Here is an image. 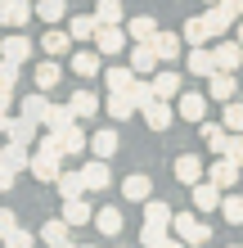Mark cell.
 Wrapping results in <instances>:
<instances>
[{
  "mask_svg": "<svg viewBox=\"0 0 243 248\" xmlns=\"http://www.w3.org/2000/svg\"><path fill=\"white\" fill-rule=\"evenodd\" d=\"M36 239H41V235H32V230H23V226H18V230H14V235L5 239V248H32Z\"/></svg>",
  "mask_w": 243,
  "mask_h": 248,
  "instance_id": "obj_44",
  "label": "cell"
},
{
  "mask_svg": "<svg viewBox=\"0 0 243 248\" xmlns=\"http://www.w3.org/2000/svg\"><path fill=\"white\" fill-rule=\"evenodd\" d=\"M122 194L131 199V203H149L153 185H149V176H144V171H135V176H126V181H122Z\"/></svg>",
  "mask_w": 243,
  "mask_h": 248,
  "instance_id": "obj_26",
  "label": "cell"
},
{
  "mask_svg": "<svg viewBox=\"0 0 243 248\" xmlns=\"http://www.w3.org/2000/svg\"><path fill=\"white\" fill-rule=\"evenodd\" d=\"M81 248H90V244H81Z\"/></svg>",
  "mask_w": 243,
  "mask_h": 248,
  "instance_id": "obj_59",
  "label": "cell"
},
{
  "mask_svg": "<svg viewBox=\"0 0 243 248\" xmlns=\"http://www.w3.org/2000/svg\"><path fill=\"white\" fill-rule=\"evenodd\" d=\"M221 217L230 226H243V194H230V189H225V199H221Z\"/></svg>",
  "mask_w": 243,
  "mask_h": 248,
  "instance_id": "obj_39",
  "label": "cell"
},
{
  "mask_svg": "<svg viewBox=\"0 0 243 248\" xmlns=\"http://www.w3.org/2000/svg\"><path fill=\"white\" fill-rule=\"evenodd\" d=\"M135 77H140V72H135L131 63H113V68H104V86H108V91H131Z\"/></svg>",
  "mask_w": 243,
  "mask_h": 248,
  "instance_id": "obj_16",
  "label": "cell"
},
{
  "mask_svg": "<svg viewBox=\"0 0 243 248\" xmlns=\"http://www.w3.org/2000/svg\"><path fill=\"white\" fill-rule=\"evenodd\" d=\"M239 176H243V163H234V158H216V163L207 167V181H216L221 189H230Z\"/></svg>",
  "mask_w": 243,
  "mask_h": 248,
  "instance_id": "obj_10",
  "label": "cell"
},
{
  "mask_svg": "<svg viewBox=\"0 0 243 248\" xmlns=\"http://www.w3.org/2000/svg\"><path fill=\"white\" fill-rule=\"evenodd\" d=\"M68 104H72L77 118H95V113H99V95H95V91H77Z\"/></svg>",
  "mask_w": 243,
  "mask_h": 248,
  "instance_id": "obj_35",
  "label": "cell"
},
{
  "mask_svg": "<svg viewBox=\"0 0 243 248\" xmlns=\"http://www.w3.org/2000/svg\"><path fill=\"white\" fill-rule=\"evenodd\" d=\"M239 63H243V41H239V36H234V41H225V36H221V41H216V68L234 72Z\"/></svg>",
  "mask_w": 243,
  "mask_h": 248,
  "instance_id": "obj_14",
  "label": "cell"
},
{
  "mask_svg": "<svg viewBox=\"0 0 243 248\" xmlns=\"http://www.w3.org/2000/svg\"><path fill=\"white\" fill-rule=\"evenodd\" d=\"M221 158H234V163H243V131H234V136H230V149H225Z\"/></svg>",
  "mask_w": 243,
  "mask_h": 248,
  "instance_id": "obj_47",
  "label": "cell"
},
{
  "mask_svg": "<svg viewBox=\"0 0 243 248\" xmlns=\"http://www.w3.org/2000/svg\"><path fill=\"white\" fill-rule=\"evenodd\" d=\"M50 99H45V91H36V95H27L23 99V118H32V122H41V126H45V118H50Z\"/></svg>",
  "mask_w": 243,
  "mask_h": 248,
  "instance_id": "obj_27",
  "label": "cell"
},
{
  "mask_svg": "<svg viewBox=\"0 0 243 248\" xmlns=\"http://www.w3.org/2000/svg\"><path fill=\"white\" fill-rule=\"evenodd\" d=\"M162 59H158V46H153V41H135L131 46V68L140 72V77H144V72H153Z\"/></svg>",
  "mask_w": 243,
  "mask_h": 248,
  "instance_id": "obj_9",
  "label": "cell"
},
{
  "mask_svg": "<svg viewBox=\"0 0 243 248\" xmlns=\"http://www.w3.org/2000/svg\"><path fill=\"white\" fill-rule=\"evenodd\" d=\"M32 81H36V91H54L59 86V63H36V72H32Z\"/></svg>",
  "mask_w": 243,
  "mask_h": 248,
  "instance_id": "obj_37",
  "label": "cell"
},
{
  "mask_svg": "<svg viewBox=\"0 0 243 248\" xmlns=\"http://www.w3.org/2000/svg\"><path fill=\"white\" fill-rule=\"evenodd\" d=\"M63 221L68 226H90L95 221V208H90V203H86V199H63Z\"/></svg>",
  "mask_w": 243,
  "mask_h": 248,
  "instance_id": "obj_17",
  "label": "cell"
},
{
  "mask_svg": "<svg viewBox=\"0 0 243 248\" xmlns=\"http://www.w3.org/2000/svg\"><path fill=\"white\" fill-rule=\"evenodd\" d=\"M108 118L113 122H126V118H131V113H140V104H135V99H131V91H108Z\"/></svg>",
  "mask_w": 243,
  "mask_h": 248,
  "instance_id": "obj_12",
  "label": "cell"
},
{
  "mask_svg": "<svg viewBox=\"0 0 243 248\" xmlns=\"http://www.w3.org/2000/svg\"><path fill=\"white\" fill-rule=\"evenodd\" d=\"M99 59H104L99 50H72V59H68V63H72L77 77H95V72H104V63H99Z\"/></svg>",
  "mask_w": 243,
  "mask_h": 248,
  "instance_id": "obj_21",
  "label": "cell"
},
{
  "mask_svg": "<svg viewBox=\"0 0 243 248\" xmlns=\"http://www.w3.org/2000/svg\"><path fill=\"white\" fill-rule=\"evenodd\" d=\"M99 14H77V18H68V32H72V41H95L99 36Z\"/></svg>",
  "mask_w": 243,
  "mask_h": 248,
  "instance_id": "obj_19",
  "label": "cell"
},
{
  "mask_svg": "<svg viewBox=\"0 0 243 248\" xmlns=\"http://www.w3.org/2000/svg\"><path fill=\"white\" fill-rule=\"evenodd\" d=\"M59 136H63V149H68V154H81L86 144H90V136H86V131H81L77 122L68 126V131H59Z\"/></svg>",
  "mask_w": 243,
  "mask_h": 248,
  "instance_id": "obj_41",
  "label": "cell"
},
{
  "mask_svg": "<svg viewBox=\"0 0 243 248\" xmlns=\"http://www.w3.org/2000/svg\"><path fill=\"white\" fill-rule=\"evenodd\" d=\"M171 171H176V181H180V185H189V189H194L198 181H203V163H198L194 154H180V158H176V167H171Z\"/></svg>",
  "mask_w": 243,
  "mask_h": 248,
  "instance_id": "obj_18",
  "label": "cell"
},
{
  "mask_svg": "<svg viewBox=\"0 0 243 248\" xmlns=\"http://www.w3.org/2000/svg\"><path fill=\"white\" fill-rule=\"evenodd\" d=\"M171 221H176V212H171L162 199H149V203H144V230H140V244L158 248V244L171 235Z\"/></svg>",
  "mask_w": 243,
  "mask_h": 248,
  "instance_id": "obj_1",
  "label": "cell"
},
{
  "mask_svg": "<svg viewBox=\"0 0 243 248\" xmlns=\"http://www.w3.org/2000/svg\"><path fill=\"white\" fill-rule=\"evenodd\" d=\"M0 244H5V239H0Z\"/></svg>",
  "mask_w": 243,
  "mask_h": 248,
  "instance_id": "obj_61",
  "label": "cell"
},
{
  "mask_svg": "<svg viewBox=\"0 0 243 248\" xmlns=\"http://www.w3.org/2000/svg\"><path fill=\"white\" fill-rule=\"evenodd\" d=\"M185 41H189V46H207V41H212V27H207V14H203V18H189V23H185V32H180Z\"/></svg>",
  "mask_w": 243,
  "mask_h": 248,
  "instance_id": "obj_34",
  "label": "cell"
},
{
  "mask_svg": "<svg viewBox=\"0 0 243 248\" xmlns=\"http://www.w3.org/2000/svg\"><path fill=\"white\" fill-rule=\"evenodd\" d=\"M59 163H63V158L36 154V158H32V176H36V181H59V176H63V171H59Z\"/></svg>",
  "mask_w": 243,
  "mask_h": 248,
  "instance_id": "obj_30",
  "label": "cell"
},
{
  "mask_svg": "<svg viewBox=\"0 0 243 248\" xmlns=\"http://www.w3.org/2000/svg\"><path fill=\"white\" fill-rule=\"evenodd\" d=\"M207 27H212V36H225V32H230V27H239V23H234L221 5H212V9H207Z\"/></svg>",
  "mask_w": 243,
  "mask_h": 248,
  "instance_id": "obj_40",
  "label": "cell"
},
{
  "mask_svg": "<svg viewBox=\"0 0 243 248\" xmlns=\"http://www.w3.org/2000/svg\"><path fill=\"white\" fill-rule=\"evenodd\" d=\"M126 36H131V32H126L122 23H104V27H99V36H95V50L99 54H122L126 50Z\"/></svg>",
  "mask_w": 243,
  "mask_h": 248,
  "instance_id": "obj_4",
  "label": "cell"
},
{
  "mask_svg": "<svg viewBox=\"0 0 243 248\" xmlns=\"http://www.w3.org/2000/svg\"><path fill=\"white\" fill-rule=\"evenodd\" d=\"M54 185H59V194H63V199H81L86 189H90V185H86V171H63Z\"/></svg>",
  "mask_w": 243,
  "mask_h": 248,
  "instance_id": "obj_29",
  "label": "cell"
},
{
  "mask_svg": "<svg viewBox=\"0 0 243 248\" xmlns=\"http://www.w3.org/2000/svg\"><path fill=\"white\" fill-rule=\"evenodd\" d=\"M68 230H72V226H68L63 217H54V221H45V226H41V244L59 248V244H68Z\"/></svg>",
  "mask_w": 243,
  "mask_h": 248,
  "instance_id": "obj_31",
  "label": "cell"
},
{
  "mask_svg": "<svg viewBox=\"0 0 243 248\" xmlns=\"http://www.w3.org/2000/svg\"><path fill=\"white\" fill-rule=\"evenodd\" d=\"M153 46H158V59H162V63H176L185 36H176V32H158V36H153Z\"/></svg>",
  "mask_w": 243,
  "mask_h": 248,
  "instance_id": "obj_25",
  "label": "cell"
},
{
  "mask_svg": "<svg viewBox=\"0 0 243 248\" xmlns=\"http://www.w3.org/2000/svg\"><path fill=\"white\" fill-rule=\"evenodd\" d=\"M216 5H221L225 14H230V18H234V23L243 18V0H216Z\"/></svg>",
  "mask_w": 243,
  "mask_h": 248,
  "instance_id": "obj_49",
  "label": "cell"
},
{
  "mask_svg": "<svg viewBox=\"0 0 243 248\" xmlns=\"http://www.w3.org/2000/svg\"><path fill=\"white\" fill-rule=\"evenodd\" d=\"M72 122H77L72 104H54V108H50V118H45V131H68Z\"/></svg>",
  "mask_w": 243,
  "mask_h": 248,
  "instance_id": "obj_36",
  "label": "cell"
},
{
  "mask_svg": "<svg viewBox=\"0 0 243 248\" xmlns=\"http://www.w3.org/2000/svg\"><path fill=\"white\" fill-rule=\"evenodd\" d=\"M95 14H99V23H122L126 18V14H122V0H99Z\"/></svg>",
  "mask_w": 243,
  "mask_h": 248,
  "instance_id": "obj_42",
  "label": "cell"
},
{
  "mask_svg": "<svg viewBox=\"0 0 243 248\" xmlns=\"http://www.w3.org/2000/svg\"><path fill=\"white\" fill-rule=\"evenodd\" d=\"M5 5V27H27L36 18V5L32 0H0Z\"/></svg>",
  "mask_w": 243,
  "mask_h": 248,
  "instance_id": "obj_11",
  "label": "cell"
},
{
  "mask_svg": "<svg viewBox=\"0 0 243 248\" xmlns=\"http://www.w3.org/2000/svg\"><path fill=\"white\" fill-rule=\"evenodd\" d=\"M90 149H95V158H117V131H95Z\"/></svg>",
  "mask_w": 243,
  "mask_h": 248,
  "instance_id": "obj_32",
  "label": "cell"
},
{
  "mask_svg": "<svg viewBox=\"0 0 243 248\" xmlns=\"http://www.w3.org/2000/svg\"><path fill=\"white\" fill-rule=\"evenodd\" d=\"M41 50H45V59H59V54H68V50H72V32H68V27H45Z\"/></svg>",
  "mask_w": 243,
  "mask_h": 248,
  "instance_id": "obj_8",
  "label": "cell"
},
{
  "mask_svg": "<svg viewBox=\"0 0 243 248\" xmlns=\"http://www.w3.org/2000/svg\"><path fill=\"white\" fill-rule=\"evenodd\" d=\"M126 32H131V41H153V36H158V23H153L149 14H140V18L126 23Z\"/></svg>",
  "mask_w": 243,
  "mask_h": 248,
  "instance_id": "obj_38",
  "label": "cell"
},
{
  "mask_svg": "<svg viewBox=\"0 0 243 248\" xmlns=\"http://www.w3.org/2000/svg\"><path fill=\"white\" fill-rule=\"evenodd\" d=\"M14 176H18V171H14L9 163H0V194H5V189H14Z\"/></svg>",
  "mask_w": 243,
  "mask_h": 248,
  "instance_id": "obj_48",
  "label": "cell"
},
{
  "mask_svg": "<svg viewBox=\"0 0 243 248\" xmlns=\"http://www.w3.org/2000/svg\"><path fill=\"white\" fill-rule=\"evenodd\" d=\"M207 95L216 99V104H230V99L239 95V81H234V72H225V68H216L207 77Z\"/></svg>",
  "mask_w": 243,
  "mask_h": 248,
  "instance_id": "obj_6",
  "label": "cell"
},
{
  "mask_svg": "<svg viewBox=\"0 0 243 248\" xmlns=\"http://www.w3.org/2000/svg\"><path fill=\"white\" fill-rule=\"evenodd\" d=\"M239 41H243V18H239Z\"/></svg>",
  "mask_w": 243,
  "mask_h": 248,
  "instance_id": "obj_55",
  "label": "cell"
},
{
  "mask_svg": "<svg viewBox=\"0 0 243 248\" xmlns=\"http://www.w3.org/2000/svg\"><path fill=\"white\" fill-rule=\"evenodd\" d=\"M0 54H5V59H14V63H27V59H32V41L14 32V36L0 41Z\"/></svg>",
  "mask_w": 243,
  "mask_h": 248,
  "instance_id": "obj_23",
  "label": "cell"
},
{
  "mask_svg": "<svg viewBox=\"0 0 243 248\" xmlns=\"http://www.w3.org/2000/svg\"><path fill=\"white\" fill-rule=\"evenodd\" d=\"M207 99H212V95L180 91V99H176V113H180V122H203V118H207Z\"/></svg>",
  "mask_w": 243,
  "mask_h": 248,
  "instance_id": "obj_5",
  "label": "cell"
},
{
  "mask_svg": "<svg viewBox=\"0 0 243 248\" xmlns=\"http://www.w3.org/2000/svg\"><path fill=\"white\" fill-rule=\"evenodd\" d=\"M14 230H18V217H14V208H0V239H9Z\"/></svg>",
  "mask_w": 243,
  "mask_h": 248,
  "instance_id": "obj_45",
  "label": "cell"
},
{
  "mask_svg": "<svg viewBox=\"0 0 243 248\" xmlns=\"http://www.w3.org/2000/svg\"><path fill=\"white\" fill-rule=\"evenodd\" d=\"M189 72L194 77H212V72H216V50H207V46H189Z\"/></svg>",
  "mask_w": 243,
  "mask_h": 248,
  "instance_id": "obj_13",
  "label": "cell"
},
{
  "mask_svg": "<svg viewBox=\"0 0 243 248\" xmlns=\"http://www.w3.org/2000/svg\"><path fill=\"white\" fill-rule=\"evenodd\" d=\"M59 248H81V244H72V239H68V244H59Z\"/></svg>",
  "mask_w": 243,
  "mask_h": 248,
  "instance_id": "obj_53",
  "label": "cell"
},
{
  "mask_svg": "<svg viewBox=\"0 0 243 248\" xmlns=\"http://www.w3.org/2000/svg\"><path fill=\"white\" fill-rule=\"evenodd\" d=\"M203 5H216V0H203Z\"/></svg>",
  "mask_w": 243,
  "mask_h": 248,
  "instance_id": "obj_56",
  "label": "cell"
},
{
  "mask_svg": "<svg viewBox=\"0 0 243 248\" xmlns=\"http://www.w3.org/2000/svg\"><path fill=\"white\" fill-rule=\"evenodd\" d=\"M95 226H99V235L117 239L122 226H126V217H122V208H99V212H95Z\"/></svg>",
  "mask_w": 243,
  "mask_h": 248,
  "instance_id": "obj_22",
  "label": "cell"
},
{
  "mask_svg": "<svg viewBox=\"0 0 243 248\" xmlns=\"http://www.w3.org/2000/svg\"><path fill=\"white\" fill-rule=\"evenodd\" d=\"M158 248H189V244H185V239H180V235H167V239H162V244H158Z\"/></svg>",
  "mask_w": 243,
  "mask_h": 248,
  "instance_id": "obj_51",
  "label": "cell"
},
{
  "mask_svg": "<svg viewBox=\"0 0 243 248\" xmlns=\"http://www.w3.org/2000/svg\"><path fill=\"white\" fill-rule=\"evenodd\" d=\"M171 235H180L189 248H203V244H212V226H207V221H198V217H189V212H176V221H171Z\"/></svg>",
  "mask_w": 243,
  "mask_h": 248,
  "instance_id": "obj_2",
  "label": "cell"
},
{
  "mask_svg": "<svg viewBox=\"0 0 243 248\" xmlns=\"http://www.w3.org/2000/svg\"><path fill=\"white\" fill-rule=\"evenodd\" d=\"M225 248H239V244H225Z\"/></svg>",
  "mask_w": 243,
  "mask_h": 248,
  "instance_id": "obj_58",
  "label": "cell"
},
{
  "mask_svg": "<svg viewBox=\"0 0 243 248\" xmlns=\"http://www.w3.org/2000/svg\"><path fill=\"white\" fill-rule=\"evenodd\" d=\"M36 126H41V122H32V118H23V113H18V118L9 122L5 136H9V140H18V144H32V140H41V136H36Z\"/></svg>",
  "mask_w": 243,
  "mask_h": 248,
  "instance_id": "obj_28",
  "label": "cell"
},
{
  "mask_svg": "<svg viewBox=\"0 0 243 248\" xmlns=\"http://www.w3.org/2000/svg\"><path fill=\"white\" fill-rule=\"evenodd\" d=\"M221 199H225V189L216 181H198L194 185V208L198 212H221Z\"/></svg>",
  "mask_w": 243,
  "mask_h": 248,
  "instance_id": "obj_7",
  "label": "cell"
},
{
  "mask_svg": "<svg viewBox=\"0 0 243 248\" xmlns=\"http://www.w3.org/2000/svg\"><path fill=\"white\" fill-rule=\"evenodd\" d=\"M32 158L36 154H27V144L18 140H5V149H0V163H9L14 171H32Z\"/></svg>",
  "mask_w": 243,
  "mask_h": 248,
  "instance_id": "obj_15",
  "label": "cell"
},
{
  "mask_svg": "<svg viewBox=\"0 0 243 248\" xmlns=\"http://www.w3.org/2000/svg\"><path fill=\"white\" fill-rule=\"evenodd\" d=\"M153 95L158 99H180V72H153Z\"/></svg>",
  "mask_w": 243,
  "mask_h": 248,
  "instance_id": "obj_24",
  "label": "cell"
},
{
  "mask_svg": "<svg viewBox=\"0 0 243 248\" xmlns=\"http://www.w3.org/2000/svg\"><path fill=\"white\" fill-rule=\"evenodd\" d=\"M63 14H68V5H63V0H36V18L45 23V27L63 23Z\"/></svg>",
  "mask_w": 243,
  "mask_h": 248,
  "instance_id": "obj_33",
  "label": "cell"
},
{
  "mask_svg": "<svg viewBox=\"0 0 243 248\" xmlns=\"http://www.w3.org/2000/svg\"><path fill=\"white\" fill-rule=\"evenodd\" d=\"M14 81H18V63L0 54V86H14Z\"/></svg>",
  "mask_w": 243,
  "mask_h": 248,
  "instance_id": "obj_46",
  "label": "cell"
},
{
  "mask_svg": "<svg viewBox=\"0 0 243 248\" xmlns=\"http://www.w3.org/2000/svg\"><path fill=\"white\" fill-rule=\"evenodd\" d=\"M9 99H14V86H0V113H9Z\"/></svg>",
  "mask_w": 243,
  "mask_h": 248,
  "instance_id": "obj_50",
  "label": "cell"
},
{
  "mask_svg": "<svg viewBox=\"0 0 243 248\" xmlns=\"http://www.w3.org/2000/svg\"><path fill=\"white\" fill-rule=\"evenodd\" d=\"M5 131H9V118H5V113H0V136H5Z\"/></svg>",
  "mask_w": 243,
  "mask_h": 248,
  "instance_id": "obj_52",
  "label": "cell"
},
{
  "mask_svg": "<svg viewBox=\"0 0 243 248\" xmlns=\"http://www.w3.org/2000/svg\"><path fill=\"white\" fill-rule=\"evenodd\" d=\"M81 171H86V185H90V189H108L113 185L108 158H90V163H81Z\"/></svg>",
  "mask_w": 243,
  "mask_h": 248,
  "instance_id": "obj_20",
  "label": "cell"
},
{
  "mask_svg": "<svg viewBox=\"0 0 243 248\" xmlns=\"http://www.w3.org/2000/svg\"><path fill=\"white\" fill-rule=\"evenodd\" d=\"M140 118L149 122V131H167L171 122L180 118V113H176V104H171V99H149V104L140 108Z\"/></svg>",
  "mask_w": 243,
  "mask_h": 248,
  "instance_id": "obj_3",
  "label": "cell"
},
{
  "mask_svg": "<svg viewBox=\"0 0 243 248\" xmlns=\"http://www.w3.org/2000/svg\"><path fill=\"white\" fill-rule=\"evenodd\" d=\"M0 27H5V5H0Z\"/></svg>",
  "mask_w": 243,
  "mask_h": 248,
  "instance_id": "obj_54",
  "label": "cell"
},
{
  "mask_svg": "<svg viewBox=\"0 0 243 248\" xmlns=\"http://www.w3.org/2000/svg\"><path fill=\"white\" fill-rule=\"evenodd\" d=\"M225 131H243V99H230L225 104V122H221Z\"/></svg>",
  "mask_w": 243,
  "mask_h": 248,
  "instance_id": "obj_43",
  "label": "cell"
},
{
  "mask_svg": "<svg viewBox=\"0 0 243 248\" xmlns=\"http://www.w3.org/2000/svg\"><path fill=\"white\" fill-rule=\"evenodd\" d=\"M113 248H126V244H113Z\"/></svg>",
  "mask_w": 243,
  "mask_h": 248,
  "instance_id": "obj_57",
  "label": "cell"
},
{
  "mask_svg": "<svg viewBox=\"0 0 243 248\" xmlns=\"http://www.w3.org/2000/svg\"><path fill=\"white\" fill-rule=\"evenodd\" d=\"M32 5H36V0H32Z\"/></svg>",
  "mask_w": 243,
  "mask_h": 248,
  "instance_id": "obj_60",
  "label": "cell"
}]
</instances>
